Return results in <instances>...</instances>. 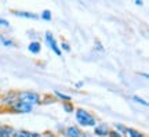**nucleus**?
<instances>
[{
	"mask_svg": "<svg viewBox=\"0 0 149 137\" xmlns=\"http://www.w3.org/2000/svg\"><path fill=\"white\" fill-rule=\"evenodd\" d=\"M74 121H76V125L81 129H88V127H94L98 123V118H97L91 111L86 110V108H76L74 110Z\"/></svg>",
	"mask_w": 149,
	"mask_h": 137,
	"instance_id": "f257e3e1",
	"label": "nucleus"
},
{
	"mask_svg": "<svg viewBox=\"0 0 149 137\" xmlns=\"http://www.w3.org/2000/svg\"><path fill=\"white\" fill-rule=\"evenodd\" d=\"M17 97H18V101L26 103L32 107L42 105V96L33 90H19L17 91Z\"/></svg>",
	"mask_w": 149,
	"mask_h": 137,
	"instance_id": "f03ea898",
	"label": "nucleus"
},
{
	"mask_svg": "<svg viewBox=\"0 0 149 137\" xmlns=\"http://www.w3.org/2000/svg\"><path fill=\"white\" fill-rule=\"evenodd\" d=\"M18 101V97H17V91L15 90H8L3 94H0V108L6 111H10L11 107Z\"/></svg>",
	"mask_w": 149,
	"mask_h": 137,
	"instance_id": "7ed1b4c3",
	"label": "nucleus"
},
{
	"mask_svg": "<svg viewBox=\"0 0 149 137\" xmlns=\"http://www.w3.org/2000/svg\"><path fill=\"white\" fill-rule=\"evenodd\" d=\"M44 42L47 44V47L50 48L51 51H54V54H55L57 57H61V56H62V51H61V48H59L58 42H57L55 36H54L51 32H46V33H44Z\"/></svg>",
	"mask_w": 149,
	"mask_h": 137,
	"instance_id": "20e7f679",
	"label": "nucleus"
},
{
	"mask_svg": "<svg viewBox=\"0 0 149 137\" xmlns=\"http://www.w3.org/2000/svg\"><path fill=\"white\" fill-rule=\"evenodd\" d=\"M81 129H80L77 125H69V126L64 127L61 132H58L57 134H58L59 137H80V134H81Z\"/></svg>",
	"mask_w": 149,
	"mask_h": 137,
	"instance_id": "39448f33",
	"label": "nucleus"
},
{
	"mask_svg": "<svg viewBox=\"0 0 149 137\" xmlns=\"http://www.w3.org/2000/svg\"><path fill=\"white\" fill-rule=\"evenodd\" d=\"M33 110H35V107L29 105V104H26V103H22V101H17L15 104L11 107V110L8 111V112H13V114H21V115H24V114H31Z\"/></svg>",
	"mask_w": 149,
	"mask_h": 137,
	"instance_id": "423d86ee",
	"label": "nucleus"
},
{
	"mask_svg": "<svg viewBox=\"0 0 149 137\" xmlns=\"http://www.w3.org/2000/svg\"><path fill=\"white\" fill-rule=\"evenodd\" d=\"M93 129H94V134L98 137H108V133L111 130L109 125H108V123H104V122H98Z\"/></svg>",
	"mask_w": 149,
	"mask_h": 137,
	"instance_id": "0eeeda50",
	"label": "nucleus"
},
{
	"mask_svg": "<svg viewBox=\"0 0 149 137\" xmlns=\"http://www.w3.org/2000/svg\"><path fill=\"white\" fill-rule=\"evenodd\" d=\"M11 14L18 17V18H25V20H37L39 18L37 14H35L32 11H25V10H13Z\"/></svg>",
	"mask_w": 149,
	"mask_h": 137,
	"instance_id": "6e6552de",
	"label": "nucleus"
},
{
	"mask_svg": "<svg viewBox=\"0 0 149 137\" xmlns=\"http://www.w3.org/2000/svg\"><path fill=\"white\" fill-rule=\"evenodd\" d=\"M54 98L57 101H61L62 104L64 103H72V97H70L69 94H66V93H64V91H59V90H54Z\"/></svg>",
	"mask_w": 149,
	"mask_h": 137,
	"instance_id": "1a4fd4ad",
	"label": "nucleus"
},
{
	"mask_svg": "<svg viewBox=\"0 0 149 137\" xmlns=\"http://www.w3.org/2000/svg\"><path fill=\"white\" fill-rule=\"evenodd\" d=\"M28 51L32 54H40V51H42V43H40V40H35V42H29V44H28Z\"/></svg>",
	"mask_w": 149,
	"mask_h": 137,
	"instance_id": "9d476101",
	"label": "nucleus"
},
{
	"mask_svg": "<svg viewBox=\"0 0 149 137\" xmlns=\"http://www.w3.org/2000/svg\"><path fill=\"white\" fill-rule=\"evenodd\" d=\"M17 130L10 125H3L1 126V134L0 137H15Z\"/></svg>",
	"mask_w": 149,
	"mask_h": 137,
	"instance_id": "9b49d317",
	"label": "nucleus"
},
{
	"mask_svg": "<svg viewBox=\"0 0 149 137\" xmlns=\"http://www.w3.org/2000/svg\"><path fill=\"white\" fill-rule=\"evenodd\" d=\"M0 43H1V46H4V47H15L17 46L15 42H14L11 37L6 36V35H1V33H0Z\"/></svg>",
	"mask_w": 149,
	"mask_h": 137,
	"instance_id": "f8f14e48",
	"label": "nucleus"
},
{
	"mask_svg": "<svg viewBox=\"0 0 149 137\" xmlns=\"http://www.w3.org/2000/svg\"><path fill=\"white\" fill-rule=\"evenodd\" d=\"M126 136L127 137H146L142 132H139V130L134 129V127H127V133H126Z\"/></svg>",
	"mask_w": 149,
	"mask_h": 137,
	"instance_id": "ddd939ff",
	"label": "nucleus"
},
{
	"mask_svg": "<svg viewBox=\"0 0 149 137\" xmlns=\"http://www.w3.org/2000/svg\"><path fill=\"white\" fill-rule=\"evenodd\" d=\"M113 129H115L116 132L120 133L123 137L126 136V133H127V126L123 125V123H115V125H113Z\"/></svg>",
	"mask_w": 149,
	"mask_h": 137,
	"instance_id": "4468645a",
	"label": "nucleus"
},
{
	"mask_svg": "<svg viewBox=\"0 0 149 137\" xmlns=\"http://www.w3.org/2000/svg\"><path fill=\"white\" fill-rule=\"evenodd\" d=\"M62 110H64V112H66V114H73L74 110H76V107L73 105V103H64V104H62Z\"/></svg>",
	"mask_w": 149,
	"mask_h": 137,
	"instance_id": "2eb2a0df",
	"label": "nucleus"
},
{
	"mask_svg": "<svg viewBox=\"0 0 149 137\" xmlns=\"http://www.w3.org/2000/svg\"><path fill=\"white\" fill-rule=\"evenodd\" d=\"M131 101L134 103H137L139 105H144V107H148V101L142 98V97H139V96H131Z\"/></svg>",
	"mask_w": 149,
	"mask_h": 137,
	"instance_id": "dca6fc26",
	"label": "nucleus"
},
{
	"mask_svg": "<svg viewBox=\"0 0 149 137\" xmlns=\"http://www.w3.org/2000/svg\"><path fill=\"white\" fill-rule=\"evenodd\" d=\"M40 18H42L43 21L50 22L51 21V18H53V14H51V11L50 10H43L42 14H40Z\"/></svg>",
	"mask_w": 149,
	"mask_h": 137,
	"instance_id": "f3484780",
	"label": "nucleus"
},
{
	"mask_svg": "<svg viewBox=\"0 0 149 137\" xmlns=\"http://www.w3.org/2000/svg\"><path fill=\"white\" fill-rule=\"evenodd\" d=\"M59 44V48H61V51H65V53H69L70 51V46L68 42H65V40H62L61 43H58Z\"/></svg>",
	"mask_w": 149,
	"mask_h": 137,
	"instance_id": "a211bd4d",
	"label": "nucleus"
},
{
	"mask_svg": "<svg viewBox=\"0 0 149 137\" xmlns=\"http://www.w3.org/2000/svg\"><path fill=\"white\" fill-rule=\"evenodd\" d=\"M26 35H28V37L31 39V42H35V40H39V37H40V36H39V35H37V33H36V32H35V31H29V32H28V33H26Z\"/></svg>",
	"mask_w": 149,
	"mask_h": 137,
	"instance_id": "6ab92c4d",
	"label": "nucleus"
},
{
	"mask_svg": "<svg viewBox=\"0 0 149 137\" xmlns=\"http://www.w3.org/2000/svg\"><path fill=\"white\" fill-rule=\"evenodd\" d=\"M15 137H29V130H25V129L17 130Z\"/></svg>",
	"mask_w": 149,
	"mask_h": 137,
	"instance_id": "aec40b11",
	"label": "nucleus"
},
{
	"mask_svg": "<svg viewBox=\"0 0 149 137\" xmlns=\"http://www.w3.org/2000/svg\"><path fill=\"white\" fill-rule=\"evenodd\" d=\"M42 136L43 137H59L58 134H57L55 132H53V130H46V132L42 133Z\"/></svg>",
	"mask_w": 149,
	"mask_h": 137,
	"instance_id": "412c9836",
	"label": "nucleus"
},
{
	"mask_svg": "<svg viewBox=\"0 0 149 137\" xmlns=\"http://www.w3.org/2000/svg\"><path fill=\"white\" fill-rule=\"evenodd\" d=\"M94 48H95V50H98V51H101V53H104V51H105V48H104V46H102V43L100 42V40H95Z\"/></svg>",
	"mask_w": 149,
	"mask_h": 137,
	"instance_id": "4be33fe9",
	"label": "nucleus"
},
{
	"mask_svg": "<svg viewBox=\"0 0 149 137\" xmlns=\"http://www.w3.org/2000/svg\"><path fill=\"white\" fill-rule=\"evenodd\" d=\"M108 137H123V136L119 132H116L115 129H111V130H109V133H108Z\"/></svg>",
	"mask_w": 149,
	"mask_h": 137,
	"instance_id": "5701e85b",
	"label": "nucleus"
},
{
	"mask_svg": "<svg viewBox=\"0 0 149 137\" xmlns=\"http://www.w3.org/2000/svg\"><path fill=\"white\" fill-rule=\"evenodd\" d=\"M10 27V22L7 21L6 18H0V28H8Z\"/></svg>",
	"mask_w": 149,
	"mask_h": 137,
	"instance_id": "b1692460",
	"label": "nucleus"
},
{
	"mask_svg": "<svg viewBox=\"0 0 149 137\" xmlns=\"http://www.w3.org/2000/svg\"><path fill=\"white\" fill-rule=\"evenodd\" d=\"M83 86H84V80H79L74 83V89H81Z\"/></svg>",
	"mask_w": 149,
	"mask_h": 137,
	"instance_id": "393cba45",
	"label": "nucleus"
},
{
	"mask_svg": "<svg viewBox=\"0 0 149 137\" xmlns=\"http://www.w3.org/2000/svg\"><path fill=\"white\" fill-rule=\"evenodd\" d=\"M29 137H43L40 132H29Z\"/></svg>",
	"mask_w": 149,
	"mask_h": 137,
	"instance_id": "a878e982",
	"label": "nucleus"
},
{
	"mask_svg": "<svg viewBox=\"0 0 149 137\" xmlns=\"http://www.w3.org/2000/svg\"><path fill=\"white\" fill-rule=\"evenodd\" d=\"M80 137H93V134H91L90 132H81Z\"/></svg>",
	"mask_w": 149,
	"mask_h": 137,
	"instance_id": "bb28decb",
	"label": "nucleus"
},
{
	"mask_svg": "<svg viewBox=\"0 0 149 137\" xmlns=\"http://www.w3.org/2000/svg\"><path fill=\"white\" fill-rule=\"evenodd\" d=\"M145 3L144 1H135V6H138V7H141V6H144Z\"/></svg>",
	"mask_w": 149,
	"mask_h": 137,
	"instance_id": "cd10ccee",
	"label": "nucleus"
},
{
	"mask_svg": "<svg viewBox=\"0 0 149 137\" xmlns=\"http://www.w3.org/2000/svg\"><path fill=\"white\" fill-rule=\"evenodd\" d=\"M141 76H144L145 79H148V74H141Z\"/></svg>",
	"mask_w": 149,
	"mask_h": 137,
	"instance_id": "c85d7f7f",
	"label": "nucleus"
},
{
	"mask_svg": "<svg viewBox=\"0 0 149 137\" xmlns=\"http://www.w3.org/2000/svg\"><path fill=\"white\" fill-rule=\"evenodd\" d=\"M0 134H1V126H0Z\"/></svg>",
	"mask_w": 149,
	"mask_h": 137,
	"instance_id": "c756f323",
	"label": "nucleus"
},
{
	"mask_svg": "<svg viewBox=\"0 0 149 137\" xmlns=\"http://www.w3.org/2000/svg\"><path fill=\"white\" fill-rule=\"evenodd\" d=\"M0 112H1V108H0Z\"/></svg>",
	"mask_w": 149,
	"mask_h": 137,
	"instance_id": "7c9ffc66",
	"label": "nucleus"
}]
</instances>
